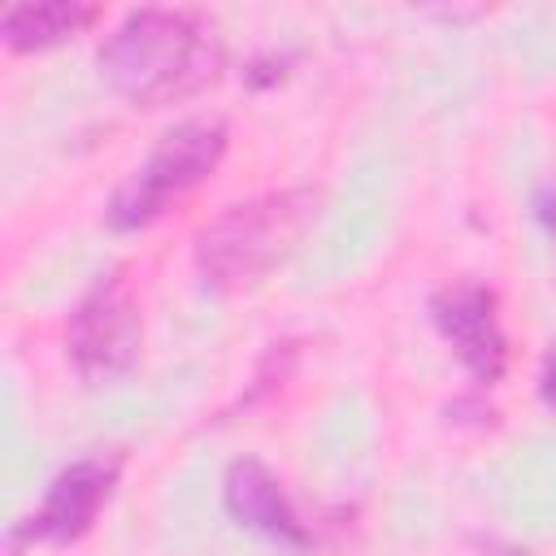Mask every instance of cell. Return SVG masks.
I'll return each instance as SVG.
<instances>
[{
  "label": "cell",
  "mask_w": 556,
  "mask_h": 556,
  "mask_svg": "<svg viewBox=\"0 0 556 556\" xmlns=\"http://www.w3.org/2000/svg\"><path fill=\"white\" fill-rule=\"evenodd\" d=\"M100 83L135 109L200 96L226 70L217 26L195 9H130L96 48Z\"/></svg>",
  "instance_id": "cell-1"
},
{
  "label": "cell",
  "mask_w": 556,
  "mask_h": 556,
  "mask_svg": "<svg viewBox=\"0 0 556 556\" xmlns=\"http://www.w3.org/2000/svg\"><path fill=\"white\" fill-rule=\"evenodd\" d=\"M317 217H321V191L308 182L256 191L248 200L226 204L217 217H208L195 230L191 261L200 282L217 295L252 291L308 239Z\"/></svg>",
  "instance_id": "cell-2"
},
{
  "label": "cell",
  "mask_w": 556,
  "mask_h": 556,
  "mask_svg": "<svg viewBox=\"0 0 556 556\" xmlns=\"http://www.w3.org/2000/svg\"><path fill=\"white\" fill-rule=\"evenodd\" d=\"M230 130L222 117L200 113L174 122L152 152L117 182V191L104 204V222L117 235H139L152 222H161L182 195H191L200 182H208L226 156Z\"/></svg>",
  "instance_id": "cell-3"
},
{
  "label": "cell",
  "mask_w": 556,
  "mask_h": 556,
  "mask_svg": "<svg viewBox=\"0 0 556 556\" xmlns=\"http://www.w3.org/2000/svg\"><path fill=\"white\" fill-rule=\"evenodd\" d=\"M143 356V308L122 265L91 278L65 321V361L91 391L117 387Z\"/></svg>",
  "instance_id": "cell-4"
},
{
  "label": "cell",
  "mask_w": 556,
  "mask_h": 556,
  "mask_svg": "<svg viewBox=\"0 0 556 556\" xmlns=\"http://www.w3.org/2000/svg\"><path fill=\"white\" fill-rule=\"evenodd\" d=\"M434 334L452 348L456 365L486 391L508 374V334L500 321V295L486 282H447L426 300Z\"/></svg>",
  "instance_id": "cell-5"
},
{
  "label": "cell",
  "mask_w": 556,
  "mask_h": 556,
  "mask_svg": "<svg viewBox=\"0 0 556 556\" xmlns=\"http://www.w3.org/2000/svg\"><path fill=\"white\" fill-rule=\"evenodd\" d=\"M117 478H122V452H91L70 460L65 469L52 473L43 500L26 521H17V530L26 534V543H52V547L78 543L83 534H91L100 508L113 500Z\"/></svg>",
  "instance_id": "cell-6"
},
{
  "label": "cell",
  "mask_w": 556,
  "mask_h": 556,
  "mask_svg": "<svg viewBox=\"0 0 556 556\" xmlns=\"http://www.w3.org/2000/svg\"><path fill=\"white\" fill-rule=\"evenodd\" d=\"M222 504H226L230 521H239L243 530H252L278 547H308L313 543V530L300 517V508L291 504L282 478L256 456H239L226 465Z\"/></svg>",
  "instance_id": "cell-7"
},
{
  "label": "cell",
  "mask_w": 556,
  "mask_h": 556,
  "mask_svg": "<svg viewBox=\"0 0 556 556\" xmlns=\"http://www.w3.org/2000/svg\"><path fill=\"white\" fill-rule=\"evenodd\" d=\"M100 22L96 4H78V0H39V4H9L0 17V39L9 52L26 56V52H48L74 35H83L87 26Z\"/></svg>",
  "instance_id": "cell-8"
},
{
  "label": "cell",
  "mask_w": 556,
  "mask_h": 556,
  "mask_svg": "<svg viewBox=\"0 0 556 556\" xmlns=\"http://www.w3.org/2000/svg\"><path fill=\"white\" fill-rule=\"evenodd\" d=\"M534 222H539V230L547 235V243H552V252H556V182H547V187L534 195Z\"/></svg>",
  "instance_id": "cell-9"
},
{
  "label": "cell",
  "mask_w": 556,
  "mask_h": 556,
  "mask_svg": "<svg viewBox=\"0 0 556 556\" xmlns=\"http://www.w3.org/2000/svg\"><path fill=\"white\" fill-rule=\"evenodd\" d=\"M539 404H543L547 413H556V339L547 343L543 365H539Z\"/></svg>",
  "instance_id": "cell-10"
},
{
  "label": "cell",
  "mask_w": 556,
  "mask_h": 556,
  "mask_svg": "<svg viewBox=\"0 0 556 556\" xmlns=\"http://www.w3.org/2000/svg\"><path fill=\"white\" fill-rule=\"evenodd\" d=\"M478 547H482V556H526V552H517L513 543H500V539H482Z\"/></svg>",
  "instance_id": "cell-11"
}]
</instances>
